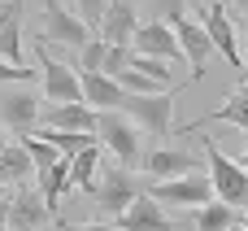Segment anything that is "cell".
I'll use <instances>...</instances> for the list:
<instances>
[{
	"label": "cell",
	"mask_w": 248,
	"mask_h": 231,
	"mask_svg": "<svg viewBox=\"0 0 248 231\" xmlns=\"http://www.w3.org/2000/svg\"><path fill=\"white\" fill-rule=\"evenodd\" d=\"M148 197L166 210H205L214 197V183H209V170H196V175H183V179H170V183H153Z\"/></svg>",
	"instance_id": "5"
},
{
	"label": "cell",
	"mask_w": 248,
	"mask_h": 231,
	"mask_svg": "<svg viewBox=\"0 0 248 231\" xmlns=\"http://www.w3.org/2000/svg\"><path fill=\"white\" fill-rule=\"evenodd\" d=\"M105 9H109V0H74V13H78V22L92 26V35H96V26H100Z\"/></svg>",
	"instance_id": "26"
},
{
	"label": "cell",
	"mask_w": 248,
	"mask_h": 231,
	"mask_svg": "<svg viewBox=\"0 0 248 231\" xmlns=\"http://www.w3.org/2000/svg\"><path fill=\"white\" fill-rule=\"evenodd\" d=\"M126 4H140V0H126Z\"/></svg>",
	"instance_id": "38"
},
{
	"label": "cell",
	"mask_w": 248,
	"mask_h": 231,
	"mask_svg": "<svg viewBox=\"0 0 248 231\" xmlns=\"http://www.w3.org/2000/svg\"><path fill=\"white\" fill-rule=\"evenodd\" d=\"M0 201H9V188H4V183H0Z\"/></svg>",
	"instance_id": "33"
},
{
	"label": "cell",
	"mask_w": 248,
	"mask_h": 231,
	"mask_svg": "<svg viewBox=\"0 0 248 231\" xmlns=\"http://www.w3.org/2000/svg\"><path fill=\"white\" fill-rule=\"evenodd\" d=\"M9 144H13V140H9V131H4V127H0V153H4V148H9Z\"/></svg>",
	"instance_id": "32"
},
{
	"label": "cell",
	"mask_w": 248,
	"mask_h": 231,
	"mask_svg": "<svg viewBox=\"0 0 248 231\" xmlns=\"http://www.w3.org/2000/svg\"><path fill=\"white\" fill-rule=\"evenodd\" d=\"M83 192H87V201H92V210H96L100 223H118L135 205V197L144 188H140L135 170H126V166H100V179H92Z\"/></svg>",
	"instance_id": "1"
},
{
	"label": "cell",
	"mask_w": 248,
	"mask_h": 231,
	"mask_svg": "<svg viewBox=\"0 0 248 231\" xmlns=\"http://www.w3.org/2000/svg\"><path fill=\"white\" fill-rule=\"evenodd\" d=\"M17 140H22V148L31 153V162H35V175H44V170H52L57 162H65V157H61V153L48 144V140H39V135H31V131H26V135H17Z\"/></svg>",
	"instance_id": "24"
},
{
	"label": "cell",
	"mask_w": 248,
	"mask_h": 231,
	"mask_svg": "<svg viewBox=\"0 0 248 231\" xmlns=\"http://www.w3.org/2000/svg\"><path fill=\"white\" fill-rule=\"evenodd\" d=\"M240 166H244V170H248V148H244V157H240Z\"/></svg>",
	"instance_id": "34"
},
{
	"label": "cell",
	"mask_w": 248,
	"mask_h": 231,
	"mask_svg": "<svg viewBox=\"0 0 248 231\" xmlns=\"http://www.w3.org/2000/svg\"><path fill=\"white\" fill-rule=\"evenodd\" d=\"M22 9L26 0H0V61L22 66Z\"/></svg>",
	"instance_id": "18"
},
{
	"label": "cell",
	"mask_w": 248,
	"mask_h": 231,
	"mask_svg": "<svg viewBox=\"0 0 248 231\" xmlns=\"http://www.w3.org/2000/svg\"><path fill=\"white\" fill-rule=\"evenodd\" d=\"M0 231H9V201H0Z\"/></svg>",
	"instance_id": "31"
},
{
	"label": "cell",
	"mask_w": 248,
	"mask_h": 231,
	"mask_svg": "<svg viewBox=\"0 0 248 231\" xmlns=\"http://www.w3.org/2000/svg\"><path fill=\"white\" fill-rule=\"evenodd\" d=\"M135 31H140V22H135V4H126V0H109L105 17H100V26H96V39H105L109 48H126V44L135 39Z\"/></svg>",
	"instance_id": "14"
},
{
	"label": "cell",
	"mask_w": 248,
	"mask_h": 231,
	"mask_svg": "<svg viewBox=\"0 0 248 231\" xmlns=\"http://www.w3.org/2000/svg\"><path fill=\"white\" fill-rule=\"evenodd\" d=\"M78 83H83V105L96 109V114H113V109H122V100H126V92H122L118 79H109V74H83V70H78Z\"/></svg>",
	"instance_id": "16"
},
{
	"label": "cell",
	"mask_w": 248,
	"mask_h": 231,
	"mask_svg": "<svg viewBox=\"0 0 248 231\" xmlns=\"http://www.w3.org/2000/svg\"><path fill=\"white\" fill-rule=\"evenodd\" d=\"M131 44H135V52H140V57H157V61H166V66L183 61L179 35H174V26H170L166 17H144Z\"/></svg>",
	"instance_id": "9"
},
{
	"label": "cell",
	"mask_w": 248,
	"mask_h": 231,
	"mask_svg": "<svg viewBox=\"0 0 248 231\" xmlns=\"http://www.w3.org/2000/svg\"><path fill=\"white\" fill-rule=\"evenodd\" d=\"M35 57H39V74H44V96L48 105H83V83H78V70L65 66L52 44L35 39Z\"/></svg>",
	"instance_id": "4"
},
{
	"label": "cell",
	"mask_w": 248,
	"mask_h": 231,
	"mask_svg": "<svg viewBox=\"0 0 248 231\" xmlns=\"http://www.w3.org/2000/svg\"><path fill=\"white\" fill-rule=\"evenodd\" d=\"M201 13H205V35H209V44H214V52H222V61L227 66H240L244 70V61H240V48H235V22H231V13H227V0H201Z\"/></svg>",
	"instance_id": "10"
},
{
	"label": "cell",
	"mask_w": 248,
	"mask_h": 231,
	"mask_svg": "<svg viewBox=\"0 0 248 231\" xmlns=\"http://www.w3.org/2000/svg\"><path fill=\"white\" fill-rule=\"evenodd\" d=\"M231 231H248V227H244V223H240V227H231Z\"/></svg>",
	"instance_id": "35"
},
{
	"label": "cell",
	"mask_w": 248,
	"mask_h": 231,
	"mask_svg": "<svg viewBox=\"0 0 248 231\" xmlns=\"http://www.w3.org/2000/svg\"><path fill=\"white\" fill-rule=\"evenodd\" d=\"M13 83H31V66H9V61H0V87H13Z\"/></svg>",
	"instance_id": "28"
},
{
	"label": "cell",
	"mask_w": 248,
	"mask_h": 231,
	"mask_svg": "<svg viewBox=\"0 0 248 231\" xmlns=\"http://www.w3.org/2000/svg\"><path fill=\"white\" fill-rule=\"evenodd\" d=\"M44 231H61V227H44Z\"/></svg>",
	"instance_id": "37"
},
{
	"label": "cell",
	"mask_w": 248,
	"mask_h": 231,
	"mask_svg": "<svg viewBox=\"0 0 248 231\" xmlns=\"http://www.w3.org/2000/svg\"><path fill=\"white\" fill-rule=\"evenodd\" d=\"M96 140L118 157V166H126V170H140L144 166V144H140V127L122 114V109H113V114H96Z\"/></svg>",
	"instance_id": "3"
},
{
	"label": "cell",
	"mask_w": 248,
	"mask_h": 231,
	"mask_svg": "<svg viewBox=\"0 0 248 231\" xmlns=\"http://www.w3.org/2000/svg\"><path fill=\"white\" fill-rule=\"evenodd\" d=\"M96 166H100V148H87V153L70 157V188H87L96 179Z\"/></svg>",
	"instance_id": "25"
},
{
	"label": "cell",
	"mask_w": 248,
	"mask_h": 231,
	"mask_svg": "<svg viewBox=\"0 0 248 231\" xmlns=\"http://www.w3.org/2000/svg\"><path fill=\"white\" fill-rule=\"evenodd\" d=\"M39 140H48L65 162H70V157H78V153H87V148H96V135H83V131H48V127H44V131H39Z\"/></svg>",
	"instance_id": "23"
},
{
	"label": "cell",
	"mask_w": 248,
	"mask_h": 231,
	"mask_svg": "<svg viewBox=\"0 0 248 231\" xmlns=\"http://www.w3.org/2000/svg\"><path fill=\"white\" fill-rule=\"evenodd\" d=\"M122 114L144 131V135H170L174 127V92H161V96H126L122 100Z\"/></svg>",
	"instance_id": "7"
},
{
	"label": "cell",
	"mask_w": 248,
	"mask_h": 231,
	"mask_svg": "<svg viewBox=\"0 0 248 231\" xmlns=\"http://www.w3.org/2000/svg\"><path fill=\"white\" fill-rule=\"evenodd\" d=\"M196 135H201V144H205V170H209L214 197L227 201L231 210H248V170L240 166V162H231V157L218 148L214 135H205V131H196Z\"/></svg>",
	"instance_id": "2"
},
{
	"label": "cell",
	"mask_w": 248,
	"mask_h": 231,
	"mask_svg": "<svg viewBox=\"0 0 248 231\" xmlns=\"http://www.w3.org/2000/svg\"><path fill=\"white\" fill-rule=\"evenodd\" d=\"M31 175H35V162H31V153L22 148V140H13V144L0 153V183H4V188H22V183H31Z\"/></svg>",
	"instance_id": "20"
},
{
	"label": "cell",
	"mask_w": 248,
	"mask_h": 231,
	"mask_svg": "<svg viewBox=\"0 0 248 231\" xmlns=\"http://www.w3.org/2000/svg\"><path fill=\"white\" fill-rule=\"evenodd\" d=\"M44 44H61V48H87L96 35H92V26L87 22H78V13H70L61 0H44V35H39Z\"/></svg>",
	"instance_id": "8"
},
{
	"label": "cell",
	"mask_w": 248,
	"mask_h": 231,
	"mask_svg": "<svg viewBox=\"0 0 248 231\" xmlns=\"http://www.w3.org/2000/svg\"><path fill=\"white\" fill-rule=\"evenodd\" d=\"M57 227L61 231H122L118 223H65V218H61Z\"/></svg>",
	"instance_id": "29"
},
{
	"label": "cell",
	"mask_w": 248,
	"mask_h": 231,
	"mask_svg": "<svg viewBox=\"0 0 248 231\" xmlns=\"http://www.w3.org/2000/svg\"><path fill=\"white\" fill-rule=\"evenodd\" d=\"M39 122L48 131H83V135H96V109H87V105H44L39 109Z\"/></svg>",
	"instance_id": "17"
},
{
	"label": "cell",
	"mask_w": 248,
	"mask_h": 231,
	"mask_svg": "<svg viewBox=\"0 0 248 231\" xmlns=\"http://www.w3.org/2000/svg\"><path fill=\"white\" fill-rule=\"evenodd\" d=\"M205 122H227V127L248 131V83H235V87L227 92L222 109H214V114H205V118H196V122H187V127H205Z\"/></svg>",
	"instance_id": "19"
},
{
	"label": "cell",
	"mask_w": 248,
	"mask_h": 231,
	"mask_svg": "<svg viewBox=\"0 0 248 231\" xmlns=\"http://www.w3.org/2000/svg\"><path fill=\"white\" fill-rule=\"evenodd\" d=\"M170 26H174V35H179V48H183V61L192 66V83H201V79H205V66H209V52H214V44H209L205 26H201L196 17H187V13L170 17Z\"/></svg>",
	"instance_id": "11"
},
{
	"label": "cell",
	"mask_w": 248,
	"mask_h": 231,
	"mask_svg": "<svg viewBox=\"0 0 248 231\" xmlns=\"http://www.w3.org/2000/svg\"><path fill=\"white\" fill-rule=\"evenodd\" d=\"M61 218L48 210L44 192L35 183H22L9 192V231H44V227H57Z\"/></svg>",
	"instance_id": "6"
},
{
	"label": "cell",
	"mask_w": 248,
	"mask_h": 231,
	"mask_svg": "<svg viewBox=\"0 0 248 231\" xmlns=\"http://www.w3.org/2000/svg\"><path fill=\"white\" fill-rule=\"evenodd\" d=\"M144 170H148L157 183H170V179H183V175L205 170V162L192 157V153H183V148H153V153L144 157Z\"/></svg>",
	"instance_id": "13"
},
{
	"label": "cell",
	"mask_w": 248,
	"mask_h": 231,
	"mask_svg": "<svg viewBox=\"0 0 248 231\" xmlns=\"http://www.w3.org/2000/svg\"><path fill=\"white\" fill-rule=\"evenodd\" d=\"M244 227H248V214H244Z\"/></svg>",
	"instance_id": "39"
},
{
	"label": "cell",
	"mask_w": 248,
	"mask_h": 231,
	"mask_svg": "<svg viewBox=\"0 0 248 231\" xmlns=\"http://www.w3.org/2000/svg\"><path fill=\"white\" fill-rule=\"evenodd\" d=\"M39 96L31 87H0V118L13 135H26L31 122H39Z\"/></svg>",
	"instance_id": "12"
},
{
	"label": "cell",
	"mask_w": 248,
	"mask_h": 231,
	"mask_svg": "<svg viewBox=\"0 0 248 231\" xmlns=\"http://www.w3.org/2000/svg\"><path fill=\"white\" fill-rule=\"evenodd\" d=\"M244 74H248V57H244Z\"/></svg>",
	"instance_id": "36"
},
{
	"label": "cell",
	"mask_w": 248,
	"mask_h": 231,
	"mask_svg": "<svg viewBox=\"0 0 248 231\" xmlns=\"http://www.w3.org/2000/svg\"><path fill=\"white\" fill-rule=\"evenodd\" d=\"M35 188L44 192V201H48V210L57 214V210H61V197H70V162H57L52 170H44V175H35Z\"/></svg>",
	"instance_id": "21"
},
{
	"label": "cell",
	"mask_w": 248,
	"mask_h": 231,
	"mask_svg": "<svg viewBox=\"0 0 248 231\" xmlns=\"http://www.w3.org/2000/svg\"><path fill=\"white\" fill-rule=\"evenodd\" d=\"M240 227V210H231L227 201H209L205 210H196V231H231Z\"/></svg>",
	"instance_id": "22"
},
{
	"label": "cell",
	"mask_w": 248,
	"mask_h": 231,
	"mask_svg": "<svg viewBox=\"0 0 248 231\" xmlns=\"http://www.w3.org/2000/svg\"><path fill=\"white\" fill-rule=\"evenodd\" d=\"M244 83H248V74H244Z\"/></svg>",
	"instance_id": "40"
},
{
	"label": "cell",
	"mask_w": 248,
	"mask_h": 231,
	"mask_svg": "<svg viewBox=\"0 0 248 231\" xmlns=\"http://www.w3.org/2000/svg\"><path fill=\"white\" fill-rule=\"evenodd\" d=\"M118 227H122V231H179L174 223H170V214L148 197V188H144V192L135 197V205L118 218Z\"/></svg>",
	"instance_id": "15"
},
{
	"label": "cell",
	"mask_w": 248,
	"mask_h": 231,
	"mask_svg": "<svg viewBox=\"0 0 248 231\" xmlns=\"http://www.w3.org/2000/svg\"><path fill=\"white\" fill-rule=\"evenodd\" d=\"M157 9H161V17H166V13L179 17V13H183V0H157Z\"/></svg>",
	"instance_id": "30"
},
{
	"label": "cell",
	"mask_w": 248,
	"mask_h": 231,
	"mask_svg": "<svg viewBox=\"0 0 248 231\" xmlns=\"http://www.w3.org/2000/svg\"><path fill=\"white\" fill-rule=\"evenodd\" d=\"M126 66H131V48H105V70H100V74L118 79Z\"/></svg>",
	"instance_id": "27"
}]
</instances>
